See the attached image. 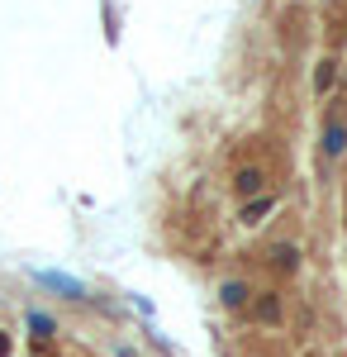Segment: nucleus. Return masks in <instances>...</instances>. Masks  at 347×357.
<instances>
[{"instance_id": "f257e3e1", "label": "nucleus", "mask_w": 347, "mask_h": 357, "mask_svg": "<svg viewBox=\"0 0 347 357\" xmlns=\"http://www.w3.org/2000/svg\"><path fill=\"white\" fill-rule=\"evenodd\" d=\"M347 148V129H343V119H328V134H323V153L328 158H338Z\"/></svg>"}, {"instance_id": "39448f33", "label": "nucleus", "mask_w": 347, "mask_h": 357, "mask_svg": "<svg viewBox=\"0 0 347 357\" xmlns=\"http://www.w3.org/2000/svg\"><path fill=\"white\" fill-rule=\"evenodd\" d=\"M276 267H281V272H295V267H300V252H295V248H276Z\"/></svg>"}, {"instance_id": "7ed1b4c3", "label": "nucleus", "mask_w": 347, "mask_h": 357, "mask_svg": "<svg viewBox=\"0 0 347 357\" xmlns=\"http://www.w3.org/2000/svg\"><path fill=\"white\" fill-rule=\"evenodd\" d=\"M219 301H224V305H233V310H238V305H247V286H242V281H224V291H219Z\"/></svg>"}, {"instance_id": "6e6552de", "label": "nucleus", "mask_w": 347, "mask_h": 357, "mask_svg": "<svg viewBox=\"0 0 347 357\" xmlns=\"http://www.w3.org/2000/svg\"><path fill=\"white\" fill-rule=\"evenodd\" d=\"M328 86H333V62H323V67H319V91H328Z\"/></svg>"}, {"instance_id": "1a4fd4ad", "label": "nucleus", "mask_w": 347, "mask_h": 357, "mask_svg": "<svg viewBox=\"0 0 347 357\" xmlns=\"http://www.w3.org/2000/svg\"><path fill=\"white\" fill-rule=\"evenodd\" d=\"M0 357H10V338L5 333H0Z\"/></svg>"}, {"instance_id": "0eeeda50", "label": "nucleus", "mask_w": 347, "mask_h": 357, "mask_svg": "<svg viewBox=\"0 0 347 357\" xmlns=\"http://www.w3.org/2000/svg\"><path fill=\"white\" fill-rule=\"evenodd\" d=\"M33 333H38V343L53 333V319H43V314H33Z\"/></svg>"}, {"instance_id": "423d86ee", "label": "nucleus", "mask_w": 347, "mask_h": 357, "mask_svg": "<svg viewBox=\"0 0 347 357\" xmlns=\"http://www.w3.org/2000/svg\"><path fill=\"white\" fill-rule=\"evenodd\" d=\"M257 314H262L267 324H276V319H281V305H276V296H271V301H262V305H257Z\"/></svg>"}, {"instance_id": "f03ea898", "label": "nucleus", "mask_w": 347, "mask_h": 357, "mask_svg": "<svg viewBox=\"0 0 347 357\" xmlns=\"http://www.w3.org/2000/svg\"><path fill=\"white\" fill-rule=\"evenodd\" d=\"M262 181H267V176H262L257 167H247V172L233 176V191H238V195H257V191H262Z\"/></svg>"}, {"instance_id": "20e7f679", "label": "nucleus", "mask_w": 347, "mask_h": 357, "mask_svg": "<svg viewBox=\"0 0 347 357\" xmlns=\"http://www.w3.org/2000/svg\"><path fill=\"white\" fill-rule=\"evenodd\" d=\"M267 210H271V195H262V200H252V205L242 210V220H247V224H257L262 215H267Z\"/></svg>"}]
</instances>
